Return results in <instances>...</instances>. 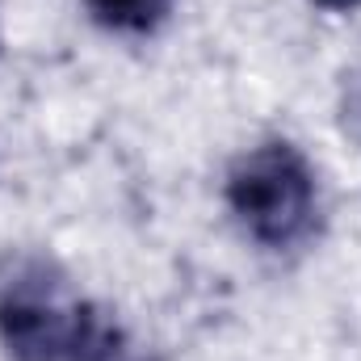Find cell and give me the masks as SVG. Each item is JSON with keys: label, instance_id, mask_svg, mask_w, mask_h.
Instances as JSON below:
<instances>
[{"label": "cell", "instance_id": "5", "mask_svg": "<svg viewBox=\"0 0 361 361\" xmlns=\"http://www.w3.org/2000/svg\"><path fill=\"white\" fill-rule=\"evenodd\" d=\"M341 126L345 135L361 143V68H353L345 76V89H341Z\"/></svg>", "mask_w": 361, "mask_h": 361}, {"label": "cell", "instance_id": "2", "mask_svg": "<svg viewBox=\"0 0 361 361\" xmlns=\"http://www.w3.org/2000/svg\"><path fill=\"white\" fill-rule=\"evenodd\" d=\"M89 298L51 257H0V345L13 361H68Z\"/></svg>", "mask_w": 361, "mask_h": 361}, {"label": "cell", "instance_id": "4", "mask_svg": "<svg viewBox=\"0 0 361 361\" xmlns=\"http://www.w3.org/2000/svg\"><path fill=\"white\" fill-rule=\"evenodd\" d=\"M177 0H85L89 17L109 30V34H126V38H143V34H156L169 13H173Z\"/></svg>", "mask_w": 361, "mask_h": 361}, {"label": "cell", "instance_id": "1", "mask_svg": "<svg viewBox=\"0 0 361 361\" xmlns=\"http://www.w3.org/2000/svg\"><path fill=\"white\" fill-rule=\"evenodd\" d=\"M223 202L235 227L265 252H290L307 244L319 223L315 169L286 139L240 152L223 180Z\"/></svg>", "mask_w": 361, "mask_h": 361}, {"label": "cell", "instance_id": "6", "mask_svg": "<svg viewBox=\"0 0 361 361\" xmlns=\"http://www.w3.org/2000/svg\"><path fill=\"white\" fill-rule=\"evenodd\" d=\"M311 4H319L328 13H357L361 8V0H311Z\"/></svg>", "mask_w": 361, "mask_h": 361}, {"label": "cell", "instance_id": "3", "mask_svg": "<svg viewBox=\"0 0 361 361\" xmlns=\"http://www.w3.org/2000/svg\"><path fill=\"white\" fill-rule=\"evenodd\" d=\"M68 361H152V353L105 307L89 302V315L80 324V336H76Z\"/></svg>", "mask_w": 361, "mask_h": 361}]
</instances>
